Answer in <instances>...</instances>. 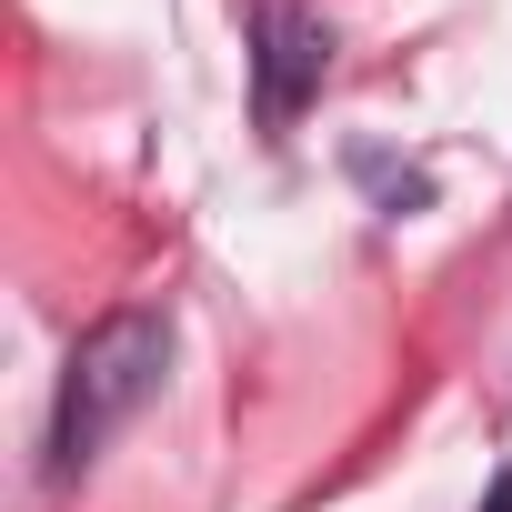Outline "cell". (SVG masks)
Masks as SVG:
<instances>
[{
    "mask_svg": "<svg viewBox=\"0 0 512 512\" xmlns=\"http://www.w3.org/2000/svg\"><path fill=\"white\" fill-rule=\"evenodd\" d=\"M161 362H171V322L161 312H111V322H91L71 342L61 402H51V482L101 462V442L161 392Z\"/></svg>",
    "mask_w": 512,
    "mask_h": 512,
    "instance_id": "obj_1",
    "label": "cell"
},
{
    "mask_svg": "<svg viewBox=\"0 0 512 512\" xmlns=\"http://www.w3.org/2000/svg\"><path fill=\"white\" fill-rule=\"evenodd\" d=\"M332 81V21L302 0H251V101L272 131H292Z\"/></svg>",
    "mask_w": 512,
    "mask_h": 512,
    "instance_id": "obj_2",
    "label": "cell"
},
{
    "mask_svg": "<svg viewBox=\"0 0 512 512\" xmlns=\"http://www.w3.org/2000/svg\"><path fill=\"white\" fill-rule=\"evenodd\" d=\"M482 512H512V472H502V482H492V492H482Z\"/></svg>",
    "mask_w": 512,
    "mask_h": 512,
    "instance_id": "obj_3",
    "label": "cell"
}]
</instances>
